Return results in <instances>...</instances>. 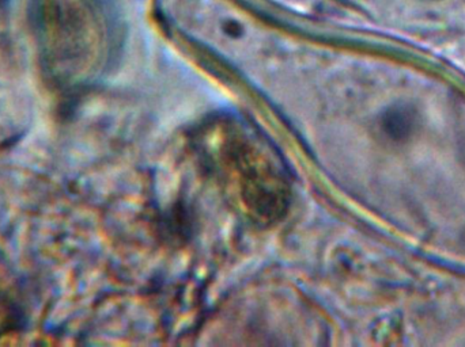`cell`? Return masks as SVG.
I'll use <instances>...</instances> for the list:
<instances>
[{
    "label": "cell",
    "instance_id": "1",
    "mask_svg": "<svg viewBox=\"0 0 465 347\" xmlns=\"http://www.w3.org/2000/svg\"><path fill=\"white\" fill-rule=\"evenodd\" d=\"M92 0H30V22L46 78L64 87L81 78L98 40Z\"/></svg>",
    "mask_w": 465,
    "mask_h": 347
},
{
    "label": "cell",
    "instance_id": "2",
    "mask_svg": "<svg viewBox=\"0 0 465 347\" xmlns=\"http://www.w3.org/2000/svg\"><path fill=\"white\" fill-rule=\"evenodd\" d=\"M0 2H3V0H0Z\"/></svg>",
    "mask_w": 465,
    "mask_h": 347
}]
</instances>
